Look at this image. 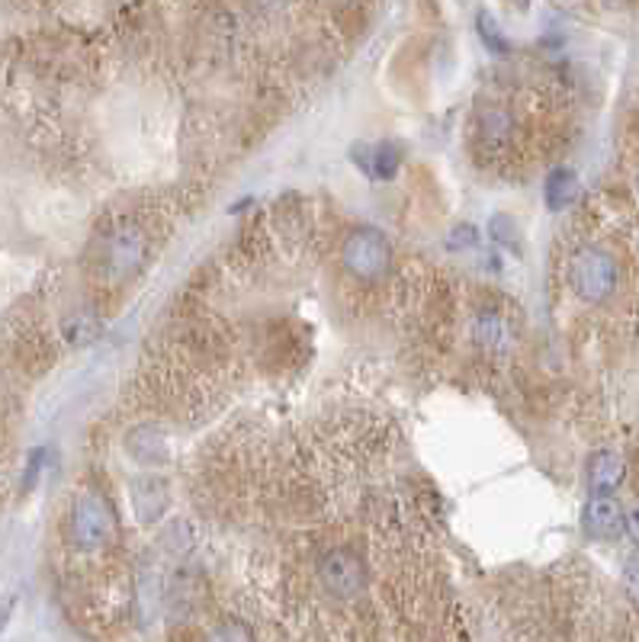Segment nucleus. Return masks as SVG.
I'll return each instance as SVG.
<instances>
[{
	"label": "nucleus",
	"mask_w": 639,
	"mask_h": 642,
	"mask_svg": "<svg viewBox=\"0 0 639 642\" xmlns=\"http://www.w3.org/2000/svg\"><path fill=\"white\" fill-rule=\"evenodd\" d=\"M7 611H10V604H0V626H3V620H7Z\"/></svg>",
	"instance_id": "nucleus-22"
},
{
	"label": "nucleus",
	"mask_w": 639,
	"mask_h": 642,
	"mask_svg": "<svg viewBox=\"0 0 639 642\" xmlns=\"http://www.w3.org/2000/svg\"><path fill=\"white\" fill-rule=\"evenodd\" d=\"M543 196H547V206L553 213L569 209L579 199V174L569 168H557L547 177V184H543Z\"/></svg>",
	"instance_id": "nucleus-11"
},
{
	"label": "nucleus",
	"mask_w": 639,
	"mask_h": 642,
	"mask_svg": "<svg viewBox=\"0 0 639 642\" xmlns=\"http://www.w3.org/2000/svg\"><path fill=\"white\" fill-rule=\"evenodd\" d=\"M623 582L639 597V556L627 559V569H623Z\"/></svg>",
	"instance_id": "nucleus-18"
},
{
	"label": "nucleus",
	"mask_w": 639,
	"mask_h": 642,
	"mask_svg": "<svg viewBox=\"0 0 639 642\" xmlns=\"http://www.w3.org/2000/svg\"><path fill=\"white\" fill-rule=\"evenodd\" d=\"M627 533L633 536V543L639 546V504H637V507H630V511H627Z\"/></svg>",
	"instance_id": "nucleus-19"
},
{
	"label": "nucleus",
	"mask_w": 639,
	"mask_h": 642,
	"mask_svg": "<svg viewBox=\"0 0 639 642\" xmlns=\"http://www.w3.org/2000/svg\"><path fill=\"white\" fill-rule=\"evenodd\" d=\"M582 527L591 540H604L611 543L620 533L627 531V514L623 507L613 502L611 495H591L582 507Z\"/></svg>",
	"instance_id": "nucleus-6"
},
{
	"label": "nucleus",
	"mask_w": 639,
	"mask_h": 642,
	"mask_svg": "<svg viewBox=\"0 0 639 642\" xmlns=\"http://www.w3.org/2000/svg\"><path fill=\"white\" fill-rule=\"evenodd\" d=\"M293 0H254V7H260L264 13H277V10H286Z\"/></svg>",
	"instance_id": "nucleus-20"
},
{
	"label": "nucleus",
	"mask_w": 639,
	"mask_h": 642,
	"mask_svg": "<svg viewBox=\"0 0 639 642\" xmlns=\"http://www.w3.org/2000/svg\"><path fill=\"white\" fill-rule=\"evenodd\" d=\"M39 460H42V450H36V453H32V460H29V473H27V482H23L27 488H32V482H36V475H39Z\"/></svg>",
	"instance_id": "nucleus-21"
},
{
	"label": "nucleus",
	"mask_w": 639,
	"mask_h": 642,
	"mask_svg": "<svg viewBox=\"0 0 639 642\" xmlns=\"http://www.w3.org/2000/svg\"><path fill=\"white\" fill-rule=\"evenodd\" d=\"M473 335L479 347H485L489 354H495V350H504V347H508V337H511V332H508V325H504V318H501L499 312L485 308V312H479V315H475Z\"/></svg>",
	"instance_id": "nucleus-12"
},
{
	"label": "nucleus",
	"mask_w": 639,
	"mask_h": 642,
	"mask_svg": "<svg viewBox=\"0 0 639 642\" xmlns=\"http://www.w3.org/2000/svg\"><path fill=\"white\" fill-rule=\"evenodd\" d=\"M148 235L139 225H119L100 245V267L116 283L136 277L148 260Z\"/></svg>",
	"instance_id": "nucleus-3"
},
{
	"label": "nucleus",
	"mask_w": 639,
	"mask_h": 642,
	"mask_svg": "<svg viewBox=\"0 0 639 642\" xmlns=\"http://www.w3.org/2000/svg\"><path fill=\"white\" fill-rule=\"evenodd\" d=\"M475 27H479V36H482V42L495 52V56H508L511 52V42L501 36L499 23L489 17V13H479V20H475Z\"/></svg>",
	"instance_id": "nucleus-15"
},
{
	"label": "nucleus",
	"mask_w": 639,
	"mask_h": 642,
	"mask_svg": "<svg viewBox=\"0 0 639 642\" xmlns=\"http://www.w3.org/2000/svg\"><path fill=\"white\" fill-rule=\"evenodd\" d=\"M341 260L347 267V274L357 279H380L390 270L392 245L380 228H357L347 235L344 248H341Z\"/></svg>",
	"instance_id": "nucleus-5"
},
{
	"label": "nucleus",
	"mask_w": 639,
	"mask_h": 642,
	"mask_svg": "<svg viewBox=\"0 0 639 642\" xmlns=\"http://www.w3.org/2000/svg\"><path fill=\"white\" fill-rule=\"evenodd\" d=\"M627 478V466L623 460L613 453V450H598L591 460H588V485H591V495H613Z\"/></svg>",
	"instance_id": "nucleus-8"
},
{
	"label": "nucleus",
	"mask_w": 639,
	"mask_h": 642,
	"mask_svg": "<svg viewBox=\"0 0 639 642\" xmlns=\"http://www.w3.org/2000/svg\"><path fill=\"white\" fill-rule=\"evenodd\" d=\"M637 194H639V177H637Z\"/></svg>",
	"instance_id": "nucleus-24"
},
{
	"label": "nucleus",
	"mask_w": 639,
	"mask_h": 642,
	"mask_svg": "<svg viewBox=\"0 0 639 642\" xmlns=\"http://www.w3.org/2000/svg\"><path fill=\"white\" fill-rule=\"evenodd\" d=\"M132 507L145 524L158 521L167 511V485L158 475H145L132 482Z\"/></svg>",
	"instance_id": "nucleus-9"
},
{
	"label": "nucleus",
	"mask_w": 639,
	"mask_h": 642,
	"mask_svg": "<svg viewBox=\"0 0 639 642\" xmlns=\"http://www.w3.org/2000/svg\"><path fill=\"white\" fill-rule=\"evenodd\" d=\"M475 139L482 141L485 151H501L514 139V116L501 103H485L475 112Z\"/></svg>",
	"instance_id": "nucleus-7"
},
{
	"label": "nucleus",
	"mask_w": 639,
	"mask_h": 642,
	"mask_svg": "<svg viewBox=\"0 0 639 642\" xmlns=\"http://www.w3.org/2000/svg\"><path fill=\"white\" fill-rule=\"evenodd\" d=\"M100 332V325H97V318L94 315H71V318H65V337L71 340V344H87V340H94Z\"/></svg>",
	"instance_id": "nucleus-14"
},
{
	"label": "nucleus",
	"mask_w": 639,
	"mask_h": 642,
	"mask_svg": "<svg viewBox=\"0 0 639 642\" xmlns=\"http://www.w3.org/2000/svg\"><path fill=\"white\" fill-rule=\"evenodd\" d=\"M475 241H479V235H475V225H460V228H453V235H450V248H475Z\"/></svg>",
	"instance_id": "nucleus-17"
},
{
	"label": "nucleus",
	"mask_w": 639,
	"mask_h": 642,
	"mask_svg": "<svg viewBox=\"0 0 639 642\" xmlns=\"http://www.w3.org/2000/svg\"><path fill=\"white\" fill-rule=\"evenodd\" d=\"M129 453L139 460L141 466H158V463H165L167 460V441L158 434V427H151V424H141L136 427L132 434H129Z\"/></svg>",
	"instance_id": "nucleus-10"
},
{
	"label": "nucleus",
	"mask_w": 639,
	"mask_h": 642,
	"mask_svg": "<svg viewBox=\"0 0 639 642\" xmlns=\"http://www.w3.org/2000/svg\"><path fill=\"white\" fill-rule=\"evenodd\" d=\"M617 279H620V270H617L613 257L598 248H584L569 264V286L588 306L608 303L617 293Z\"/></svg>",
	"instance_id": "nucleus-2"
},
{
	"label": "nucleus",
	"mask_w": 639,
	"mask_h": 642,
	"mask_svg": "<svg viewBox=\"0 0 639 642\" xmlns=\"http://www.w3.org/2000/svg\"><path fill=\"white\" fill-rule=\"evenodd\" d=\"M318 582L322 587L341 597V601H354L366 591L370 572L361 553H354L351 546H332L325 556L318 559Z\"/></svg>",
	"instance_id": "nucleus-4"
},
{
	"label": "nucleus",
	"mask_w": 639,
	"mask_h": 642,
	"mask_svg": "<svg viewBox=\"0 0 639 642\" xmlns=\"http://www.w3.org/2000/svg\"><path fill=\"white\" fill-rule=\"evenodd\" d=\"M492 238L501 241V245H508L511 251H518V238H514V225L508 216H499V219H492Z\"/></svg>",
	"instance_id": "nucleus-16"
},
{
	"label": "nucleus",
	"mask_w": 639,
	"mask_h": 642,
	"mask_svg": "<svg viewBox=\"0 0 639 642\" xmlns=\"http://www.w3.org/2000/svg\"><path fill=\"white\" fill-rule=\"evenodd\" d=\"M508 3H511V7H521V10L528 7V0H508Z\"/></svg>",
	"instance_id": "nucleus-23"
},
{
	"label": "nucleus",
	"mask_w": 639,
	"mask_h": 642,
	"mask_svg": "<svg viewBox=\"0 0 639 642\" xmlns=\"http://www.w3.org/2000/svg\"><path fill=\"white\" fill-rule=\"evenodd\" d=\"M119 533L116 524V514L107 498L94 495V492H83L71 504V514H68V540L75 550L81 553H97L104 546H110Z\"/></svg>",
	"instance_id": "nucleus-1"
},
{
	"label": "nucleus",
	"mask_w": 639,
	"mask_h": 642,
	"mask_svg": "<svg viewBox=\"0 0 639 642\" xmlns=\"http://www.w3.org/2000/svg\"><path fill=\"white\" fill-rule=\"evenodd\" d=\"M366 170H370V177H376V180H390L392 174L399 170V151H395L392 145H376V148L370 151Z\"/></svg>",
	"instance_id": "nucleus-13"
}]
</instances>
